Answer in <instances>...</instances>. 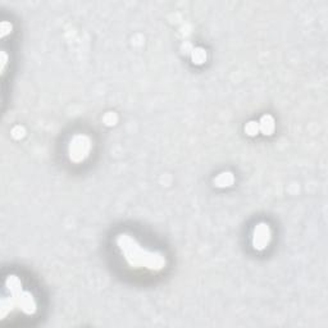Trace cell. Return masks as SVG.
Here are the masks:
<instances>
[{"instance_id":"1","label":"cell","mask_w":328,"mask_h":328,"mask_svg":"<svg viewBox=\"0 0 328 328\" xmlns=\"http://www.w3.org/2000/svg\"><path fill=\"white\" fill-rule=\"evenodd\" d=\"M117 243L123 258L129 267L153 272L162 271L164 268L165 259L162 254H155L154 251L144 249L135 239L128 235H121Z\"/></svg>"},{"instance_id":"3","label":"cell","mask_w":328,"mask_h":328,"mask_svg":"<svg viewBox=\"0 0 328 328\" xmlns=\"http://www.w3.org/2000/svg\"><path fill=\"white\" fill-rule=\"evenodd\" d=\"M269 240L268 227L265 224H259L255 228V236H254V245L258 249H263Z\"/></svg>"},{"instance_id":"2","label":"cell","mask_w":328,"mask_h":328,"mask_svg":"<svg viewBox=\"0 0 328 328\" xmlns=\"http://www.w3.org/2000/svg\"><path fill=\"white\" fill-rule=\"evenodd\" d=\"M88 149H90L88 140L86 142H76L75 140L73 142H71V158L76 162L81 161L83 159V157L87 155Z\"/></svg>"}]
</instances>
